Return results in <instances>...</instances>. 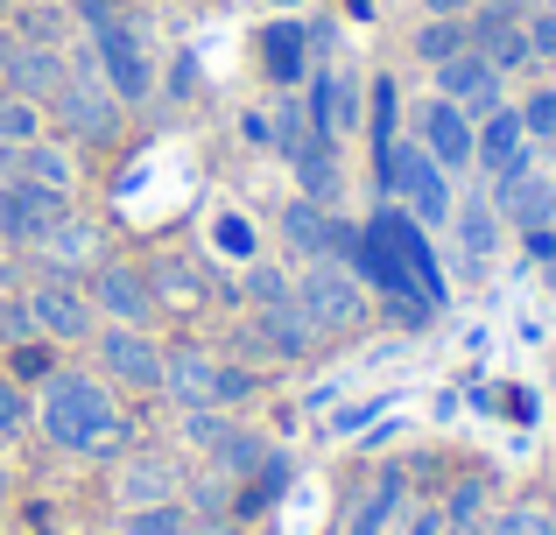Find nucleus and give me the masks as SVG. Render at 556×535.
Listing matches in <instances>:
<instances>
[{
  "label": "nucleus",
  "instance_id": "obj_1",
  "mask_svg": "<svg viewBox=\"0 0 556 535\" xmlns=\"http://www.w3.org/2000/svg\"><path fill=\"white\" fill-rule=\"evenodd\" d=\"M36 430L64 458H121L127 444V416L92 367H56L36 387Z\"/></svg>",
  "mask_w": 556,
  "mask_h": 535
},
{
  "label": "nucleus",
  "instance_id": "obj_2",
  "mask_svg": "<svg viewBox=\"0 0 556 535\" xmlns=\"http://www.w3.org/2000/svg\"><path fill=\"white\" fill-rule=\"evenodd\" d=\"M374 183H380V198H394V205H402L408 219L422 226V233H444L451 212H458L451 169L437 163V155L422 149L416 135H394V149H388V155H374Z\"/></svg>",
  "mask_w": 556,
  "mask_h": 535
},
{
  "label": "nucleus",
  "instance_id": "obj_3",
  "mask_svg": "<svg viewBox=\"0 0 556 535\" xmlns=\"http://www.w3.org/2000/svg\"><path fill=\"white\" fill-rule=\"evenodd\" d=\"M163 395L184 402V409H240V402L261 395V373L226 359V353H212V345H169Z\"/></svg>",
  "mask_w": 556,
  "mask_h": 535
},
{
  "label": "nucleus",
  "instance_id": "obj_4",
  "mask_svg": "<svg viewBox=\"0 0 556 535\" xmlns=\"http://www.w3.org/2000/svg\"><path fill=\"white\" fill-rule=\"evenodd\" d=\"M296 310H303V324L317 331V345H325V339H345V331L367 324L374 296H367V282H359L353 268H339V262H303L296 268Z\"/></svg>",
  "mask_w": 556,
  "mask_h": 535
},
{
  "label": "nucleus",
  "instance_id": "obj_5",
  "mask_svg": "<svg viewBox=\"0 0 556 535\" xmlns=\"http://www.w3.org/2000/svg\"><path fill=\"white\" fill-rule=\"evenodd\" d=\"M163 359L169 345L155 339V324H99L92 331V373L127 395H163Z\"/></svg>",
  "mask_w": 556,
  "mask_h": 535
},
{
  "label": "nucleus",
  "instance_id": "obj_6",
  "mask_svg": "<svg viewBox=\"0 0 556 535\" xmlns=\"http://www.w3.org/2000/svg\"><path fill=\"white\" fill-rule=\"evenodd\" d=\"M50 127L71 141V149H92V141H121L127 106L113 99V85L99 78V64H85V71H71L64 92L50 99Z\"/></svg>",
  "mask_w": 556,
  "mask_h": 535
},
{
  "label": "nucleus",
  "instance_id": "obj_7",
  "mask_svg": "<svg viewBox=\"0 0 556 535\" xmlns=\"http://www.w3.org/2000/svg\"><path fill=\"white\" fill-rule=\"evenodd\" d=\"M85 42H92L99 78L113 85V99H121L127 113H135V106H149V99H155V50L141 42V28L127 22V14H113V22H99Z\"/></svg>",
  "mask_w": 556,
  "mask_h": 535
},
{
  "label": "nucleus",
  "instance_id": "obj_8",
  "mask_svg": "<svg viewBox=\"0 0 556 535\" xmlns=\"http://www.w3.org/2000/svg\"><path fill=\"white\" fill-rule=\"evenodd\" d=\"M303 113H311L317 135L359 141V127H367V78L345 71V64H311V78H303Z\"/></svg>",
  "mask_w": 556,
  "mask_h": 535
},
{
  "label": "nucleus",
  "instance_id": "obj_9",
  "mask_svg": "<svg viewBox=\"0 0 556 535\" xmlns=\"http://www.w3.org/2000/svg\"><path fill=\"white\" fill-rule=\"evenodd\" d=\"M85 296H92L99 324H155L163 317V303H155V282L149 268L121 262V254H106L92 275H85Z\"/></svg>",
  "mask_w": 556,
  "mask_h": 535
},
{
  "label": "nucleus",
  "instance_id": "obj_10",
  "mask_svg": "<svg viewBox=\"0 0 556 535\" xmlns=\"http://www.w3.org/2000/svg\"><path fill=\"white\" fill-rule=\"evenodd\" d=\"M28 254H36V275H56V282H85V275L106 262V226H99L92 212L71 205L64 219H56Z\"/></svg>",
  "mask_w": 556,
  "mask_h": 535
},
{
  "label": "nucleus",
  "instance_id": "obj_11",
  "mask_svg": "<svg viewBox=\"0 0 556 535\" xmlns=\"http://www.w3.org/2000/svg\"><path fill=\"white\" fill-rule=\"evenodd\" d=\"M444 233H451V268L465 282H486L493 262H501V240H507V219L493 212V198H458Z\"/></svg>",
  "mask_w": 556,
  "mask_h": 535
},
{
  "label": "nucleus",
  "instance_id": "obj_12",
  "mask_svg": "<svg viewBox=\"0 0 556 535\" xmlns=\"http://www.w3.org/2000/svg\"><path fill=\"white\" fill-rule=\"evenodd\" d=\"M408 135H416L422 149L451 169V177H465V169H472V155H479V120L465 106H451V99H437V92L408 113Z\"/></svg>",
  "mask_w": 556,
  "mask_h": 535
},
{
  "label": "nucleus",
  "instance_id": "obj_13",
  "mask_svg": "<svg viewBox=\"0 0 556 535\" xmlns=\"http://www.w3.org/2000/svg\"><path fill=\"white\" fill-rule=\"evenodd\" d=\"M28 310H36V331H42L50 345H92V331H99V310H92V296H85V282L36 275V289H28Z\"/></svg>",
  "mask_w": 556,
  "mask_h": 535
},
{
  "label": "nucleus",
  "instance_id": "obj_14",
  "mask_svg": "<svg viewBox=\"0 0 556 535\" xmlns=\"http://www.w3.org/2000/svg\"><path fill=\"white\" fill-rule=\"evenodd\" d=\"M64 78H71V50H64V42H22V36H8V50H0V85H8V92L50 106V99L64 92Z\"/></svg>",
  "mask_w": 556,
  "mask_h": 535
},
{
  "label": "nucleus",
  "instance_id": "obj_15",
  "mask_svg": "<svg viewBox=\"0 0 556 535\" xmlns=\"http://www.w3.org/2000/svg\"><path fill=\"white\" fill-rule=\"evenodd\" d=\"M64 212H71L64 191H42V183H28V177L0 183V247H36Z\"/></svg>",
  "mask_w": 556,
  "mask_h": 535
},
{
  "label": "nucleus",
  "instance_id": "obj_16",
  "mask_svg": "<svg viewBox=\"0 0 556 535\" xmlns=\"http://www.w3.org/2000/svg\"><path fill=\"white\" fill-rule=\"evenodd\" d=\"M535 163V141H529V127H521V106L515 99H501V106L479 120V155H472V169L486 183H501V177H521V169Z\"/></svg>",
  "mask_w": 556,
  "mask_h": 535
},
{
  "label": "nucleus",
  "instance_id": "obj_17",
  "mask_svg": "<svg viewBox=\"0 0 556 535\" xmlns=\"http://www.w3.org/2000/svg\"><path fill=\"white\" fill-rule=\"evenodd\" d=\"M430 78H437V99L465 106L472 120H486V113L507 99V78H501V71H493L479 50H458V56H444V64H430Z\"/></svg>",
  "mask_w": 556,
  "mask_h": 535
},
{
  "label": "nucleus",
  "instance_id": "obj_18",
  "mask_svg": "<svg viewBox=\"0 0 556 535\" xmlns=\"http://www.w3.org/2000/svg\"><path fill=\"white\" fill-rule=\"evenodd\" d=\"M408 508H416V480H408V466H380V480L367 486V494H353L339 535H394V522H402Z\"/></svg>",
  "mask_w": 556,
  "mask_h": 535
},
{
  "label": "nucleus",
  "instance_id": "obj_19",
  "mask_svg": "<svg viewBox=\"0 0 556 535\" xmlns=\"http://www.w3.org/2000/svg\"><path fill=\"white\" fill-rule=\"evenodd\" d=\"M113 500L121 508H155V500H184V466L169 451H127L113 466Z\"/></svg>",
  "mask_w": 556,
  "mask_h": 535
},
{
  "label": "nucleus",
  "instance_id": "obj_20",
  "mask_svg": "<svg viewBox=\"0 0 556 535\" xmlns=\"http://www.w3.org/2000/svg\"><path fill=\"white\" fill-rule=\"evenodd\" d=\"M493 212H501L507 226H515V233H535V226H556V177L549 169H521V177H501L493 183Z\"/></svg>",
  "mask_w": 556,
  "mask_h": 535
},
{
  "label": "nucleus",
  "instance_id": "obj_21",
  "mask_svg": "<svg viewBox=\"0 0 556 535\" xmlns=\"http://www.w3.org/2000/svg\"><path fill=\"white\" fill-rule=\"evenodd\" d=\"M268 254V233L254 226V212L240 205H212L204 212V262H226V268H247Z\"/></svg>",
  "mask_w": 556,
  "mask_h": 535
},
{
  "label": "nucleus",
  "instance_id": "obj_22",
  "mask_svg": "<svg viewBox=\"0 0 556 535\" xmlns=\"http://www.w3.org/2000/svg\"><path fill=\"white\" fill-rule=\"evenodd\" d=\"M325 226H331V205H317V198H282V212H275V247L289 254V262H325Z\"/></svg>",
  "mask_w": 556,
  "mask_h": 535
},
{
  "label": "nucleus",
  "instance_id": "obj_23",
  "mask_svg": "<svg viewBox=\"0 0 556 535\" xmlns=\"http://www.w3.org/2000/svg\"><path fill=\"white\" fill-rule=\"evenodd\" d=\"M261 78H268V92H296V85L311 78L303 22H268L261 28Z\"/></svg>",
  "mask_w": 556,
  "mask_h": 535
},
{
  "label": "nucleus",
  "instance_id": "obj_24",
  "mask_svg": "<svg viewBox=\"0 0 556 535\" xmlns=\"http://www.w3.org/2000/svg\"><path fill=\"white\" fill-rule=\"evenodd\" d=\"M14 177L42 183V191H78V149H71L64 135H42V141H22L14 149Z\"/></svg>",
  "mask_w": 556,
  "mask_h": 535
},
{
  "label": "nucleus",
  "instance_id": "obj_25",
  "mask_svg": "<svg viewBox=\"0 0 556 535\" xmlns=\"http://www.w3.org/2000/svg\"><path fill=\"white\" fill-rule=\"evenodd\" d=\"M184 508L198 514V528H232L240 522V480H226L212 466L184 472Z\"/></svg>",
  "mask_w": 556,
  "mask_h": 535
},
{
  "label": "nucleus",
  "instance_id": "obj_26",
  "mask_svg": "<svg viewBox=\"0 0 556 535\" xmlns=\"http://www.w3.org/2000/svg\"><path fill=\"white\" fill-rule=\"evenodd\" d=\"M437 514H444V528H479L493 514V472L472 466V472H458V480H444L437 486Z\"/></svg>",
  "mask_w": 556,
  "mask_h": 535
},
{
  "label": "nucleus",
  "instance_id": "obj_27",
  "mask_svg": "<svg viewBox=\"0 0 556 535\" xmlns=\"http://www.w3.org/2000/svg\"><path fill=\"white\" fill-rule=\"evenodd\" d=\"M394 135H402V78H394V71H374V78H367V127H359L367 163L394 149Z\"/></svg>",
  "mask_w": 556,
  "mask_h": 535
},
{
  "label": "nucleus",
  "instance_id": "obj_28",
  "mask_svg": "<svg viewBox=\"0 0 556 535\" xmlns=\"http://www.w3.org/2000/svg\"><path fill=\"white\" fill-rule=\"evenodd\" d=\"M254 339L268 345V359H311V353H317V331L303 324V310H296V303L254 310Z\"/></svg>",
  "mask_w": 556,
  "mask_h": 535
},
{
  "label": "nucleus",
  "instance_id": "obj_29",
  "mask_svg": "<svg viewBox=\"0 0 556 535\" xmlns=\"http://www.w3.org/2000/svg\"><path fill=\"white\" fill-rule=\"evenodd\" d=\"M465 22H472V50L486 56L493 71H521V64H535L529 56V36H521V22H529V14H521V22H493V14H465Z\"/></svg>",
  "mask_w": 556,
  "mask_h": 535
},
{
  "label": "nucleus",
  "instance_id": "obj_30",
  "mask_svg": "<svg viewBox=\"0 0 556 535\" xmlns=\"http://www.w3.org/2000/svg\"><path fill=\"white\" fill-rule=\"evenodd\" d=\"M268 451H275V444H268V430H254V423H232L226 437H218L212 451H204V466H212V472H226V480H254V466H261Z\"/></svg>",
  "mask_w": 556,
  "mask_h": 535
},
{
  "label": "nucleus",
  "instance_id": "obj_31",
  "mask_svg": "<svg viewBox=\"0 0 556 535\" xmlns=\"http://www.w3.org/2000/svg\"><path fill=\"white\" fill-rule=\"evenodd\" d=\"M240 289H247V310H275V303H296V268H282L275 254L240 268Z\"/></svg>",
  "mask_w": 556,
  "mask_h": 535
},
{
  "label": "nucleus",
  "instance_id": "obj_32",
  "mask_svg": "<svg viewBox=\"0 0 556 535\" xmlns=\"http://www.w3.org/2000/svg\"><path fill=\"white\" fill-rule=\"evenodd\" d=\"M408 50H416L422 64H444V56L472 50V22H465V14H422V28L408 36Z\"/></svg>",
  "mask_w": 556,
  "mask_h": 535
},
{
  "label": "nucleus",
  "instance_id": "obj_33",
  "mask_svg": "<svg viewBox=\"0 0 556 535\" xmlns=\"http://www.w3.org/2000/svg\"><path fill=\"white\" fill-rule=\"evenodd\" d=\"M64 345H50V339H22V345H0V373H8V381H22L28 395H36L42 381H50L56 367H64Z\"/></svg>",
  "mask_w": 556,
  "mask_h": 535
},
{
  "label": "nucleus",
  "instance_id": "obj_34",
  "mask_svg": "<svg viewBox=\"0 0 556 535\" xmlns=\"http://www.w3.org/2000/svg\"><path fill=\"white\" fill-rule=\"evenodd\" d=\"M113 535H204V528L184 500H155V508H121Z\"/></svg>",
  "mask_w": 556,
  "mask_h": 535
},
{
  "label": "nucleus",
  "instance_id": "obj_35",
  "mask_svg": "<svg viewBox=\"0 0 556 535\" xmlns=\"http://www.w3.org/2000/svg\"><path fill=\"white\" fill-rule=\"evenodd\" d=\"M479 535H556V500H507L479 522Z\"/></svg>",
  "mask_w": 556,
  "mask_h": 535
},
{
  "label": "nucleus",
  "instance_id": "obj_36",
  "mask_svg": "<svg viewBox=\"0 0 556 535\" xmlns=\"http://www.w3.org/2000/svg\"><path fill=\"white\" fill-rule=\"evenodd\" d=\"M42 135H50V106H36V99H22V92L0 85V141L22 149V141H42Z\"/></svg>",
  "mask_w": 556,
  "mask_h": 535
},
{
  "label": "nucleus",
  "instance_id": "obj_37",
  "mask_svg": "<svg viewBox=\"0 0 556 535\" xmlns=\"http://www.w3.org/2000/svg\"><path fill=\"white\" fill-rule=\"evenodd\" d=\"M28 430H36V395L0 373V444H22Z\"/></svg>",
  "mask_w": 556,
  "mask_h": 535
},
{
  "label": "nucleus",
  "instance_id": "obj_38",
  "mask_svg": "<svg viewBox=\"0 0 556 535\" xmlns=\"http://www.w3.org/2000/svg\"><path fill=\"white\" fill-rule=\"evenodd\" d=\"M232 423H240V416H232V409H184V437H190V451L204 458V451H212V444L226 437Z\"/></svg>",
  "mask_w": 556,
  "mask_h": 535
},
{
  "label": "nucleus",
  "instance_id": "obj_39",
  "mask_svg": "<svg viewBox=\"0 0 556 535\" xmlns=\"http://www.w3.org/2000/svg\"><path fill=\"white\" fill-rule=\"evenodd\" d=\"M22 42H64V8H8Z\"/></svg>",
  "mask_w": 556,
  "mask_h": 535
},
{
  "label": "nucleus",
  "instance_id": "obj_40",
  "mask_svg": "<svg viewBox=\"0 0 556 535\" xmlns=\"http://www.w3.org/2000/svg\"><path fill=\"white\" fill-rule=\"evenodd\" d=\"M521 127H529V141H556V85H535L521 99Z\"/></svg>",
  "mask_w": 556,
  "mask_h": 535
},
{
  "label": "nucleus",
  "instance_id": "obj_41",
  "mask_svg": "<svg viewBox=\"0 0 556 535\" xmlns=\"http://www.w3.org/2000/svg\"><path fill=\"white\" fill-rule=\"evenodd\" d=\"M22 339H42L36 310H28V296H0V345H22Z\"/></svg>",
  "mask_w": 556,
  "mask_h": 535
},
{
  "label": "nucleus",
  "instance_id": "obj_42",
  "mask_svg": "<svg viewBox=\"0 0 556 535\" xmlns=\"http://www.w3.org/2000/svg\"><path fill=\"white\" fill-rule=\"evenodd\" d=\"M521 36H529V56H535V64H556V8H529Z\"/></svg>",
  "mask_w": 556,
  "mask_h": 535
},
{
  "label": "nucleus",
  "instance_id": "obj_43",
  "mask_svg": "<svg viewBox=\"0 0 556 535\" xmlns=\"http://www.w3.org/2000/svg\"><path fill=\"white\" fill-rule=\"evenodd\" d=\"M163 92H169V99H190V92H198V56H177V71H169Z\"/></svg>",
  "mask_w": 556,
  "mask_h": 535
},
{
  "label": "nucleus",
  "instance_id": "obj_44",
  "mask_svg": "<svg viewBox=\"0 0 556 535\" xmlns=\"http://www.w3.org/2000/svg\"><path fill=\"white\" fill-rule=\"evenodd\" d=\"M479 0H422V14H472Z\"/></svg>",
  "mask_w": 556,
  "mask_h": 535
},
{
  "label": "nucleus",
  "instance_id": "obj_45",
  "mask_svg": "<svg viewBox=\"0 0 556 535\" xmlns=\"http://www.w3.org/2000/svg\"><path fill=\"white\" fill-rule=\"evenodd\" d=\"M8 500H14V466L0 458V508H8Z\"/></svg>",
  "mask_w": 556,
  "mask_h": 535
},
{
  "label": "nucleus",
  "instance_id": "obj_46",
  "mask_svg": "<svg viewBox=\"0 0 556 535\" xmlns=\"http://www.w3.org/2000/svg\"><path fill=\"white\" fill-rule=\"evenodd\" d=\"M444 535H479V528H444Z\"/></svg>",
  "mask_w": 556,
  "mask_h": 535
},
{
  "label": "nucleus",
  "instance_id": "obj_47",
  "mask_svg": "<svg viewBox=\"0 0 556 535\" xmlns=\"http://www.w3.org/2000/svg\"><path fill=\"white\" fill-rule=\"evenodd\" d=\"M8 8H14V0H0V14H8Z\"/></svg>",
  "mask_w": 556,
  "mask_h": 535
},
{
  "label": "nucleus",
  "instance_id": "obj_48",
  "mask_svg": "<svg viewBox=\"0 0 556 535\" xmlns=\"http://www.w3.org/2000/svg\"><path fill=\"white\" fill-rule=\"evenodd\" d=\"M543 8H556V0H543Z\"/></svg>",
  "mask_w": 556,
  "mask_h": 535
}]
</instances>
